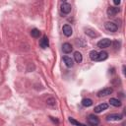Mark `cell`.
Segmentation results:
<instances>
[{
    "label": "cell",
    "mask_w": 126,
    "mask_h": 126,
    "mask_svg": "<svg viewBox=\"0 0 126 126\" xmlns=\"http://www.w3.org/2000/svg\"><path fill=\"white\" fill-rule=\"evenodd\" d=\"M119 11H120V9H119V8H117V7H113V6H110V7H108V9H107L106 13H107L108 17H114L117 13H119Z\"/></svg>",
    "instance_id": "6"
},
{
    "label": "cell",
    "mask_w": 126,
    "mask_h": 126,
    "mask_svg": "<svg viewBox=\"0 0 126 126\" xmlns=\"http://www.w3.org/2000/svg\"><path fill=\"white\" fill-rule=\"evenodd\" d=\"M71 9H72L71 5H70L69 3H67V2H64V3L61 5V12H62L63 14H69V13L71 12Z\"/></svg>",
    "instance_id": "8"
},
{
    "label": "cell",
    "mask_w": 126,
    "mask_h": 126,
    "mask_svg": "<svg viewBox=\"0 0 126 126\" xmlns=\"http://www.w3.org/2000/svg\"><path fill=\"white\" fill-rule=\"evenodd\" d=\"M107 108H108V104L105 103V102H102V103H100V104H98L94 107V112L95 113H100L103 110H106Z\"/></svg>",
    "instance_id": "7"
},
{
    "label": "cell",
    "mask_w": 126,
    "mask_h": 126,
    "mask_svg": "<svg viewBox=\"0 0 126 126\" xmlns=\"http://www.w3.org/2000/svg\"><path fill=\"white\" fill-rule=\"evenodd\" d=\"M122 118H123V115L122 114H120V113H112V114L107 115L106 120L107 121H119Z\"/></svg>",
    "instance_id": "4"
},
{
    "label": "cell",
    "mask_w": 126,
    "mask_h": 126,
    "mask_svg": "<svg viewBox=\"0 0 126 126\" xmlns=\"http://www.w3.org/2000/svg\"><path fill=\"white\" fill-rule=\"evenodd\" d=\"M109 102H110L111 105H113V106H115V107H119V106H121V104H122L119 99L114 98V97H111V98L109 99Z\"/></svg>",
    "instance_id": "14"
},
{
    "label": "cell",
    "mask_w": 126,
    "mask_h": 126,
    "mask_svg": "<svg viewBox=\"0 0 126 126\" xmlns=\"http://www.w3.org/2000/svg\"><path fill=\"white\" fill-rule=\"evenodd\" d=\"M86 33L91 35L92 37H94V36H97V33L95 32V31L92 30V29H86Z\"/></svg>",
    "instance_id": "19"
},
{
    "label": "cell",
    "mask_w": 126,
    "mask_h": 126,
    "mask_svg": "<svg viewBox=\"0 0 126 126\" xmlns=\"http://www.w3.org/2000/svg\"><path fill=\"white\" fill-rule=\"evenodd\" d=\"M82 104L85 107H90L91 105H93V100L91 98H84L82 100Z\"/></svg>",
    "instance_id": "16"
},
{
    "label": "cell",
    "mask_w": 126,
    "mask_h": 126,
    "mask_svg": "<svg viewBox=\"0 0 126 126\" xmlns=\"http://www.w3.org/2000/svg\"><path fill=\"white\" fill-rule=\"evenodd\" d=\"M63 61L66 64L67 67H73L74 66V60L69 56H64L63 57Z\"/></svg>",
    "instance_id": "13"
},
{
    "label": "cell",
    "mask_w": 126,
    "mask_h": 126,
    "mask_svg": "<svg viewBox=\"0 0 126 126\" xmlns=\"http://www.w3.org/2000/svg\"><path fill=\"white\" fill-rule=\"evenodd\" d=\"M104 27L108 32H114L118 30V26L114 22H106L104 24Z\"/></svg>",
    "instance_id": "1"
},
{
    "label": "cell",
    "mask_w": 126,
    "mask_h": 126,
    "mask_svg": "<svg viewBox=\"0 0 126 126\" xmlns=\"http://www.w3.org/2000/svg\"><path fill=\"white\" fill-rule=\"evenodd\" d=\"M97 54H98V52L96 51V50H92L91 52H90V58L92 59V60H94V61H95L96 60V58H97Z\"/></svg>",
    "instance_id": "18"
},
{
    "label": "cell",
    "mask_w": 126,
    "mask_h": 126,
    "mask_svg": "<svg viewBox=\"0 0 126 126\" xmlns=\"http://www.w3.org/2000/svg\"><path fill=\"white\" fill-rule=\"evenodd\" d=\"M113 92V89L112 88H104L102 90H100L98 93H97V96H105V95H108L110 94H112Z\"/></svg>",
    "instance_id": "5"
},
{
    "label": "cell",
    "mask_w": 126,
    "mask_h": 126,
    "mask_svg": "<svg viewBox=\"0 0 126 126\" xmlns=\"http://www.w3.org/2000/svg\"><path fill=\"white\" fill-rule=\"evenodd\" d=\"M69 121H70L72 124L76 125V126H87V125H85V124H83V123L78 122L77 120H75V119H74V118H72V117H69Z\"/></svg>",
    "instance_id": "20"
},
{
    "label": "cell",
    "mask_w": 126,
    "mask_h": 126,
    "mask_svg": "<svg viewBox=\"0 0 126 126\" xmlns=\"http://www.w3.org/2000/svg\"><path fill=\"white\" fill-rule=\"evenodd\" d=\"M110 44H111V40L109 39V38H102V39H100L98 42H97V46L99 47V48H107V47H109L110 46Z\"/></svg>",
    "instance_id": "2"
},
{
    "label": "cell",
    "mask_w": 126,
    "mask_h": 126,
    "mask_svg": "<svg viewBox=\"0 0 126 126\" xmlns=\"http://www.w3.org/2000/svg\"><path fill=\"white\" fill-rule=\"evenodd\" d=\"M107 57H108V53L106 51H101L97 54V58L95 61H103V60L107 59Z\"/></svg>",
    "instance_id": "12"
},
{
    "label": "cell",
    "mask_w": 126,
    "mask_h": 126,
    "mask_svg": "<svg viewBox=\"0 0 126 126\" xmlns=\"http://www.w3.org/2000/svg\"><path fill=\"white\" fill-rule=\"evenodd\" d=\"M113 3H114L115 5H119V4H120V0H114Z\"/></svg>",
    "instance_id": "22"
},
{
    "label": "cell",
    "mask_w": 126,
    "mask_h": 126,
    "mask_svg": "<svg viewBox=\"0 0 126 126\" xmlns=\"http://www.w3.org/2000/svg\"><path fill=\"white\" fill-rule=\"evenodd\" d=\"M39 45H40V47H42V48L48 47V45H49V40H48V37H47L46 35H43L42 38L39 40Z\"/></svg>",
    "instance_id": "10"
},
{
    "label": "cell",
    "mask_w": 126,
    "mask_h": 126,
    "mask_svg": "<svg viewBox=\"0 0 126 126\" xmlns=\"http://www.w3.org/2000/svg\"><path fill=\"white\" fill-rule=\"evenodd\" d=\"M50 119H51V120H52V121H54V122H56V123H57V124H58V123H59V121H58V120H57V119H54V118H53V117H50Z\"/></svg>",
    "instance_id": "23"
},
{
    "label": "cell",
    "mask_w": 126,
    "mask_h": 126,
    "mask_svg": "<svg viewBox=\"0 0 126 126\" xmlns=\"http://www.w3.org/2000/svg\"><path fill=\"white\" fill-rule=\"evenodd\" d=\"M88 122H89V124H90L91 126H97V125L99 124V119H98V117H96L95 115L91 114V115H89V117H88Z\"/></svg>",
    "instance_id": "3"
},
{
    "label": "cell",
    "mask_w": 126,
    "mask_h": 126,
    "mask_svg": "<svg viewBox=\"0 0 126 126\" xmlns=\"http://www.w3.org/2000/svg\"><path fill=\"white\" fill-rule=\"evenodd\" d=\"M74 59L77 63H81L82 60H83V56H82V53L79 52V51H75L74 52Z\"/></svg>",
    "instance_id": "15"
},
{
    "label": "cell",
    "mask_w": 126,
    "mask_h": 126,
    "mask_svg": "<svg viewBox=\"0 0 126 126\" xmlns=\"http://www.w3.org/2000/svg\"><path fill=\"white\" fill-rule=\"evenodd\" d=\"M31 34H32V37H35V38L39 37L40 36V31L37 30V29H32V32H31Z\"/></svg>",
    "instance_id": "17"
},
{
    "label": "cell",
    "mask_w": 126,
    "mask_h": 126,
    "mask_svg": "<svg viewBox=\"0 0 126 126\" xmlns=\"http://www.w3.org/2000/svg\"><path fill=\"white\" fill-rule=\"evenodd\" d=\"M62 50H63L64 53H70L73 50V46L69 42H65L62 45Z\"/></svg>",
    "instance_id": "11"
},
{
    "label": "cell",
    "mask_w": 126,
    "mask_h": 126,
    "mask_svg": "<svg viewBox=\"0 0 126 126\" xmlns=\"http://www.w3.org/2000/svg\"><path fill=\"white\" fill-rule=\"evenodd\" d=\"M46 102H47V104H49V105H54L56 101H55V98H53V97H49V98H47Z\"/></svg>",
    "instance_id": "21"
},
{
    "label": "cell",
    "mask_w": 126,
    "mask_h": 126,
    "mask_svg": "<svg viewBox=\"0 0 126 126\" xmlns=\"http://www.w3.org/2000/svg\"><path fill=\"white\" fill-rule=\"evenodd\" d=\"M62 31H63V33L66 36H71L72 33H73V30H72L70 25H64L63 28H62Z\"/></svg>",
    "instance_id": "9"
},
{
    "label": "cell",
    "mask_w": 126,
    "mask_h": 126,
    "mask_svg": "<svg viewBox=\"0 0 126 126\" xmlns=\"http://www.w3.org/2000/svg\"><path fill=\"white\" fill-rule=\"evenodd\" d=\"M122 126H125V123H123V124H122Z\"/></svg>",
    "instance_id": "24"
}]
</instances>
